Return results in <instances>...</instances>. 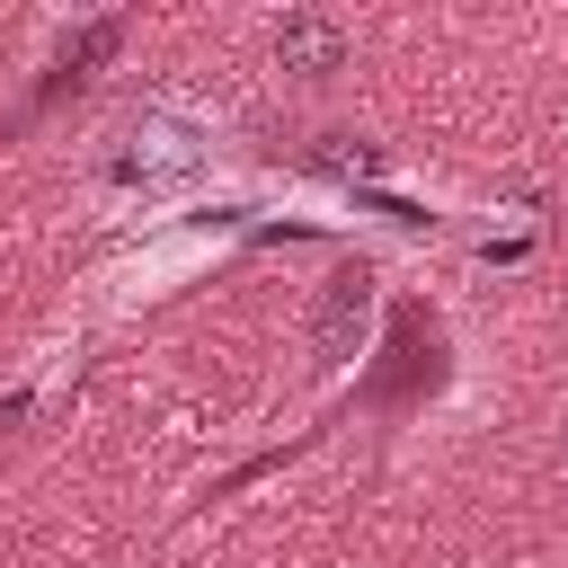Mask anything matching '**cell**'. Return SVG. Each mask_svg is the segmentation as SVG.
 I'll return each mask as SVG.
<instances>
[{"mask_svg":"<svg viewBox=\"0 0 568 568\" xmlns=\"http://www.w3.org/2000/svg\"><path fill=\"white\" fill-rule=\"evenodd\" d=\"M364 311H373V284H364V275H337V293H328V328H320L328 364H337V337H346V320L364 328Z\"/></svg>","mask_w":568,"mask_h":568,"instance_id":"3957f363","label":"cell"},{"mask_svg":"<svg viewBox=\"0 0 568 568\" xmlns=\"http://www.w3.org/2000/svg\"><path fill=\"white\" fill-rule=\"evenodd\" d=\"M275 62H284V71H311V80H320V71H346V27H337L328 9H293V18L275 27Z\"/></svg>","mask_w":568,"mask_h":568,"instance_id":"7a4b0ae2","label":"cell"},{"mask_svg":"<svg viewBox=\"0 0 568 568\" xmlns=\"http://www.w3.org/2000/svg\"><path fill=\"white\" fill-rule=\"evenodd\" d=\"M115 44H124V18H98V27H80V36L62 44V62H106Z\"/></svg>","mask_w":568,"mask_h":568,"instance_id":"277c9868","label":"cell"},{"mask_svg":"<svg viewBox=\"0 0 568 568\" xmlns=\"http://www.w3.org/2000/svg\"><path fill=\"white\" fill-rule=\"evenodd\" d=\"M213 142H222V133H213L195 106L151 98L142 115L115 124V142H106V186H124V195H186V186L213 178Z\"/></svg>","mask_w":568,"mask_h":568,"instance_id":"6da1fadb","label":"cell"}]
</instances>
